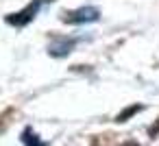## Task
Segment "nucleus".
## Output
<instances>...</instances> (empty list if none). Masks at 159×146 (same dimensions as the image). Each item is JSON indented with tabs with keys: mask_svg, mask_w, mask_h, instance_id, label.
<instances>
[{
	"mask_svg": "<svg viewBox=\"0 0 159 146\" xmlns=\"http://www.w3.org/2000/svg\"><path fill=\"white\" fill-rule=\"evenodd\" d=\"M37 7H39L37 2H35V5H29L24 11L9 16V18H7V22H9V24H16V26H24V24H26L31 18H35V13H37Z\"/></svg>",
	"mask_w": 159,
	"mask_h": 146,
	"instance_id": "f03ea898",
	"label": "nucleus"
},
{
	"mask_svg": "<svg viewBox=\"0 0 159 146\" xmlns=\"http://www.w3.org/2000/svg\"><path fill=\"white\" fill-rule=\"evenodd\" d=\"M24 144H26V146H44V144L37 139V135H35V133H31V131H26V133H24Z\"/></svg>",
	"mask_w": 159,
	"mask_h": 146,
	"instance_id": "20e7f679",
	"label": "nucleus"
},
{
	"mask_svg": "<svg viewBox=\"0 0 159 146\" xmlns=\"http://www.w3.org/2000/svg\"><path fill=\"white\" fill-rule=\"evenodd\" d=\"M94 20H98V11L94 7H81L76 11L63 13V22L68 24H83V22H94Z\"/></svg>",
	"mask_w": 159,
	"mask_h": 146,
	"instance_id": "f257e3e1",
	"label": "nucleus"
},
{
	"mask_svg": "<svg viewBox=\"0 0 159 146\" xmlns=\"http://www.w3.org/2000/svg\"><path fill=\"white\" fill-rule=\"evenodd\" d=\"M72 46H74V39H66V37H59V39H55L52 44H50V55H55V57H63V55H68L70 50H72Z\"/></svg>",
	"mask_w": 159,
	"mask_h": 146,
	"instance_id": "7ed1b4c3",
	"label": "nucleus"
},
{
	"mask_svg": "<svg viewBox=\"0 0 159 146\" xmlns=\"http://www.w3.org/2000/svg\"><path fill=\"white\" fill-rule=\"evenodd\" d=\"M124 146H139V144H137V142H126Z\"/></svg>",
	"mask_w": 159,
	"mask_h": 146,
	"instance_id": "39448f33",
	"label": "nucleus"
}]
</instances>
